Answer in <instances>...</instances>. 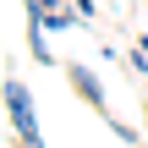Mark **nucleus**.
Returning a JSON list of instances; mask_svg holds the SVG:
<instances>
[{
    "label": "nucleus",
    "mask_w": 148,
    "mask_h": 148,
    "mask_svg": "<svg viewBox=\"0 0 148 148\" xmlns=\"http://www.w3.org/2000/svg\"><path fill=\"white\" fill-rule=\"evenodd\" d=\"M66 77H71V88H77V93H82L93 110H104V82H99V77L82 66V60H71V66H66Z\"/></svg>",
    "instance_id": "obj_2"
},
{
    "label": "nucleus",
    "mask_w": 148,
    "mask_h": 148,
    "mask_svg": "<svg viewBox=\"0 0 148 148\" xmlns=\"http://www.w3.org/2000/svg\"><path fill=\"white\" fill-rule=\"evenodd\" d=\"M44 11H66V0H44Z\"/></svg>",
    "instance_id": "obj_4"
},
{
    "label": "nucleus",
    "mask_w": 148,
    "mask_h": 148,
    "mask_svg": "<svg viewBox=\"0 0 148 148\" xmlns=\"http://www.w3.org/2000/svg\"><path fill=\"white\" fill-rule=\"evenodd\" d=\"M5 115H11V126L22 132V148H44L38 121H33V93H27L16 77H5Z\"/></svg>",
    "instance_id": "obj_1"
},
{
    "label": "nucleus",
    "mask_w": 148,
    "mask_h": 148,
    "mask_svg": "<svg viewBox=\"0 0 148 148\" xmlns=\"http://www.w3.org/2000/svg\"><path fill=\"white\" fill-rule=\"evenodd\" d=\"M71 11L77 16H93V0H71Z\"/></svg>",
    "instance_id": "obj_3"
},
{
    "label": "nucleus",
    "mask_w": 148,
    "mask_h": 148,
    "mask_svg": "<svg viewBox=\"0 0 148 148\" xmlns=\"http://www.w3.org/2000/svg\"><path fill=\"white\" fill-rule=\"evenodd\" d=\"M143 126H148V110H143Z\"/></svg>",
    "instance_id": "obj_5"
}]
</instances>
